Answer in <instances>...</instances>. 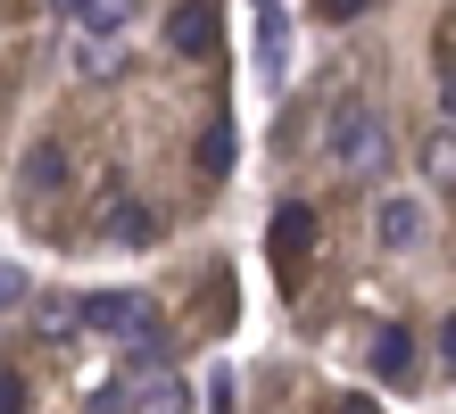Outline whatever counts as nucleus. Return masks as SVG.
<instances>
[{
    "label": "nucleus",
    "mask_w": 456,
    "mask_h": 414,
    "mask_svg": "<svg viewBox=\"0 0 456 414\" xmlns=\"http://www.w3.org/2000/svg\"><path fill=\"white\" fill-rule=\"evenodd\" d=\"M17 183L34 191V199H59V191H67V142H50V133H42V142L25 150V166H17Z\"/></svg>",
    "instance_id": "5"
},
{
    "label": "nucleus",
    "mask_w": 456,
    "mask_h": 414,
    "mask_svg": "<svg viewBox=\"0 0 456 414\" xmlns=\"http://www.w3.org/2000/svg\"><path fill=\"white\" fill-rule=\"evenodd\" d=\"M133 414H191V398L175 373H158V381H133Z\"/></svg>",
    "instance_id": "7"
},
{
    "label": "nucleus",
    "mask_w": 456,
    "mask_h": 414,
    "mask_svg": "<svg viewBox=\"0 0 456 414\" xmlns=\"http://www.w3.org/2000/svg\"><path fill=\"white\" fill-rule=\"evenodd\" d=\"M232 158H240V142H232V117H216L200 133V175H232Z\"/></svg>",
    "instance_id": "9"
},
{
    "label": "nucleus",
    "mask_w": 456,
    "mask_h": 414,
    "mask_svg": "<svg viewBox=\"0 0 456 414\" xmlns=\"http://www.w3.org/2000/svg\"><path fill=\"white\" fill-rule=\"evenodd\" d=\"M373 373H382V381H407V373H415V331H407V323L373 331Z\"/></svg>",
    "instance_id": "6"
},
{
    "label": "nucleus",
    "mask_w": 456,
    "mask_h": 414,
    "mask_svg": "<svg viewBox=\"0 0 456 414\" xmlns=\"http://www.w3.org/2000/svg\"><path fill=\"white\" fill-rule=\"evenodd\" d=\"M216 42H224V17L208 9V0H175V9H167V50H183V59H208Z\"/></svg>",
    "instance_id": "3"
},
{
    "label": "nucleus",
    "mask_w": 456,
    "mask_h": 414,
    "mask_svg": "<svg viewBox=\"0 0 456 414\" xmlns=\"http://www.w3.org/2000/svg\"><path fill=\"white\" fill-rule=\"evenodd\" d=\"M265 248H274V273H282V282H299V265H307V248H315V207H307V199L274 207V224H265Z\"/></svg>",
    "instance_id": "2"
},
{
    "label": "nucleus",
    "mask_w": 456,
    "mask_h": 414,
    "mask_svg": "<svg viewBox=\"0 0 456 414\" xmlns=\"http://www.w3.org/2000/svg\"><path fill=\"white\" fill-rule=\"evenodd\" d=\"M0 414H25V381L17 373H0Z\"/></svg>",
    "instance_id": "18"
},
{
    "label": "nucleus",
    "mask_w": 456,
    "mask_h": 414,
    "mask_svg": "<svg viewBox=\"0 0 456 414\" xmlns=\"http://www.w3.org/2000/svg\"><path fill=\"white\" fill-rule=\"evenodd\" d=\"M332 158L348 166V175H382V166H390V133H382V117H373L365 100L332 108Z\"/></svg>",
    "instance_id": "1"
},
{
    "label": "nucleus",
    "mask_w": 456,
    "mask_h": 414,
    "mask_svg": "<svg viewBox=\"0 0 456 414\" xmlns=\"http://www.w3.org/2000/svg\"><path fill=\"white\" fill-rule=\"evenodd\" d=\"M67 9H75L84 34H125L133 25V0H67Z\"/></svg>",
    "instance_id": "8"
},
{
    "label": "nucleus",
    "mask_w": 456,
    "mask_h": 414,
    "mask_svg": "<svg viewBox=\"0 0 456 414\" xmlns=\"http://www.w3.org/2000/svg\"><path fill=\"white\" fill-rule=\"evenodd\" d=\"M240 406V390H232V373L216 365V373H208V414H232Z\"/></svg>",
    "instance_id": "16"
},
{
    "label": "nucleus",
    "mask_w": 456,
    "mask_h": 414,
    "mask_svg": "<svg viewBox=\"0 0 456 414\" xmlns=\"http://www.w3.org/2000/svg\"><path fill=\"white\" fill-rule=\"evenodd\" d=\"M75 67H84V75H117V67H125L117 34H84V50H75Z\"/></svg>",
    "instance_id": "12"
},
{
    "label": "nucleus",
    "mask_w": 456,
    "mask_h": 414,
    "mask_svg": "<svg viewBox=\"0 0 456 414\" xmlns=\"http://www.w3.org/2000/svg\"><path fill=\"white\" fill-rule=\"evenodd\" d=\"M0 307H25V273L17 265H0Z\"/></svg>",
    "instance_id": "17"
},
{
    "label": "nucleus",
    "mask_w": 456,
    "mask_h": 414,
    "mask_svg": "<svg viewBox=\"0 0 456 414\" xmlns=\"http://www.w3.org/2000/svg\"><path fill=\"white\" fill-rule=\"evenodd\" d=\"M109 232H117V240H150V215L117 199V207H109Z\"/></svg>",
    "instance_id": "14"
},
{
    "label": "nucleus",
    "mask_w": 456,
    "mask_h": 414,
    "mask_svg": "<svg viewBox=\"0 0 456 414\" xmlns=\"http://www.w3.org/2000/svg\"><path fill=\"white\" fill-rule=\"evenodd\" d=\"M382 240H390V248H415V240H423V207H415V199H390V207H382Z\"/></svg>",
    "instance_id": "11"
},
{
    "label": "nucleus",
    "mask_w": 456,
    "mask_h": 414,
    "mask_svg": "<svg viewBox=\"0 0 456 414\" xmlns=\"http://www.w3.org/2000/svg\"><path fill=\"white\" fill-rule=\"evenodd\" d=\"M117 340H125V365H167V331L158 323H125Z\"/></svg>",
    "instance_id": "10"
},
{
    "label": "nucleus",
    "mask_w": 456,
    "mask_h": 414,
    "mask_svg": "<svg viewBox=\"0 0 456 414\" xmlns=\"http://www.w3.org/2000/svg\"><path fill=\"white\" fill-rule=\"evenodd\" d=\"M59 9H67V0H59Z\"/></svg>",
    "instance_id": "21"
},
{
    "label": "nucleus",
    "mask_w": 456,
    "mask_h": 414,
    "mask_svg": "<svg viewBox=\"0 0 456 414\" xmlns=\"http://www.w3.org/2000/svg\"><path fill=\"white\" fill-rule=\"evenodd\" d=\"M84 414H133V381H109V390H92Z\"/></svg>",
    "instance_id": "13"
},
{
    "label": "nucleus",
    "mask_w": 456,
    "mask_h": 414,
    "mask_svg": "<svg viewBox=\"0 0 456 414\" xmlns=\"http://www.w3.org/2000/svg\"><path fill=\"white\" fill-rule=\"evenodd\" d=\"M340 414H382V406H373V398H340Z\"/></svg>",
    "instance_id": "20"
},
{
    "label": "nucleus",
    "mask_w": 456,
    "mask_h": 414,
    "mask_svg": "<svg viewBox=\"0 0 456 414\" xmlns=\"http://www.w3.org/2000/svg\"><path fill=\"white\" fill-rule=\"evenodd\" d=\"M42 331H50V340H67V331H75V298H42Z\"/></svg>",
    "instance_id": "15"
},
{
    "label": "nucleus",
    "mask_w": 456,
    "mask_h": 414,
    "mask_svg": "<svg viewBox=\"0 0 456 414\" xmlns=\"http://www.w3.org/2000/svg\"><path fill=\"white\" fill-rule=\"evenodd\" d=\"M142 315H150V307H142L133 290H92V298H75V331H109V340H117L125 323H142Z\"/></svg>",
    "instance_id": "4"
},
{
    "label": "nucleus",
    "mask_w": 456,
    "mask_h": 414,
    "mask_svg": "<svg viewBox=\"0 0 456 414\" xmlns=\"http://www.w3.org/2000/svg\"><path fill=\"white\" fill-rule=\"evenodd\" d=\"M365 9V0H324V17H357Z\"/></svg>",
    "instance_id": "19"
}]
</instances>
